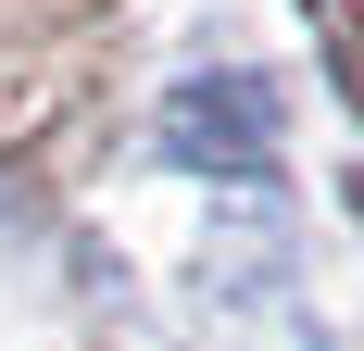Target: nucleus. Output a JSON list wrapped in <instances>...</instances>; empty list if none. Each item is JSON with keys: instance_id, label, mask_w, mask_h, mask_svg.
<instances>
[{"instance_id": "nucleus-1", "label": "nucleus", "mask_w": 364, "mask_h": 351, "mask_svg": "<svg viewBox=\"0 0 364 351\" xmlns=\"http://www.w3.org/2000/svg\"><path fill=\"white\" fill-rule=\"evenodd\" d=\"M176 163H264V101L252 75H226V101H176Z\"/></svg>"}]
</instances>
